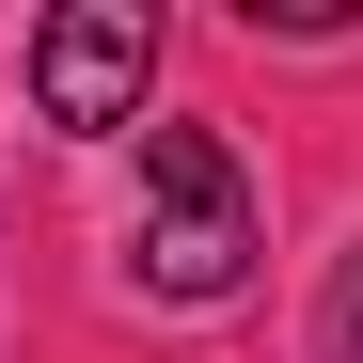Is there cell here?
<instances>
[{"instance_id":"cell-1","label":"cell","mask_w":363,"mask_h":363,"mask_svg":"<svg viewBox=\"0 0 363 363\" xmlns=\"http://www.w3.org/2000/svg\"><path fill=\"white\" fill-rule=\"evenodd\" d=\"M143 284L158 300L253 284V174H237L221 127H143Z\"/></svg>"},{"instance_id":"cell-2","label":"cell","mask_w":363,"mask_h":363,"mask_svg":"<svg viewBox=\"0 0 363 363\" xmlns=\"http://www.w3.org/2000/svg\"><path fill=\"white\" fill-rule=\"evenodd\" d=\"M143 79H158V16L143 0H79V16L32 32V111L48 127H143Z\"/></svg>"},{"instance_id":"cell-3","label":"cell","mask_w":363,"mask_h":363,"mask_svg":"<svg viewBox=\"0 0 363 363\" xmlns=\"http://www.w3.org/2000/svg\"><path fill=\"white\" fill-rule=\"evenodd\" d=\"M316 347H332V363H363V253H347V269H332V300H316Z\"/></svg>"}]
</instances>
